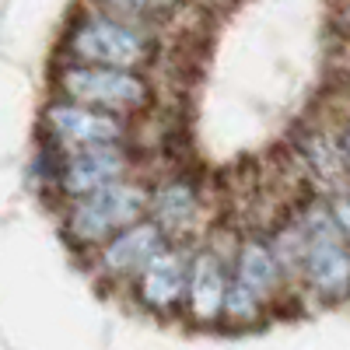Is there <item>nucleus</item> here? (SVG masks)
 Masks as SVG:
<instances>
[{
    "mask_svg": "<svg viewBox=\"0 0 350 350\" xmlns=\"http://www.w3.org/2000/svg\"><path fill=\"white\" fill-rule=\"evenodd\" d=\"M235 277L245 287H252L259 298H270L277 291V284H280V262H277L273 249L267 242H259V239L242 242L239 259H235Z\"/></svg>",
    "mask_w": 350,
    "mask_h": 350,
    "instance_id": "nucleus-11",
    "label": "nucleus"
},
{
    "mask_svg": "<svg viewBox=\"0 0 350 350\" xmlns=\"http://www.w3.org/2000/svg\"><path fill=\"white\" fill-rule=\"evenodd\" d=\"M46 130L60 148H95V144H120L126 137V123L120 112H105L74 98H56L46 105Z\"/></svg>",
    "mask_w": 350,
    "mask_h": 350,
    "instance_id": "nucleus-5",
    "label": "nucleus"
},
{
    "mask_svg": "<svg viewBox=\"0 0 350 350\" xmlns=\"http://www.w3.org/2000/svg\"><path fill=\"white\" fill-rule=\"evenodd\" d=\"M301 235H305L301 270L308 284L329 301L343 298L350 291V249L333 221V211L308 207L301 217Z\"/></svg>",
    "mask_w": 350,
    "mask_h": 350,
    "instance_id": "nucleus-3",
    "label": "nucleus"
},
{
    "mask_svg": "<svg viewBox=\"0 0 350 350\" xmlns=\"http://www.w3.org/2000/svg\"><path fill=\"white\" fill-rule=\"evenodd\" d=\"M95 4H98L102 11H109V14H123V18H137V11H133V0H95Z\"/></svg>",
    "mask_w": 350,
    "mask_h": 350,
    "instance_id": "nucleus-15",
    "label": "nucleus"
},
{
    "mask_svg": "<svg viewBox=\"0 0 350 350\" xmlns=\"http://www.w3.org/2000/svg\"><path fill=\"white\" fill-rule=\"evenodd\" d=\"M148 200H151L148 189L140 183H126V179L109 183L95 193L74 196L67 207V235L81 245H102L120 228L148 214Z\"/></svg>",
    "mask_w": 350,
    "mask_h": 350,
    "instance_id": "nucleus-2",
    "label": "nucleus"
},
{
    "mask_svg": "<svg viewBox=\"0 0 350 350\" xmlns=\"http://www.w3.org/2000/svg\"><path fill=\"white\" fill-rule=\"evenodd\" d=\"M259 305H262V298L256 295L252 287H245L239 277H235V280H228L221 312L231 319V323H249V319H256V315H259Z\"/></svg>",
    "mask_w": 350,
    "mask_h": 350,
    "instance_id": "nucleus-12",
    "label": "nucleus"
},
{
    "mask_svg": "<svg viewBox=\"0 0 350 350\" xmlns=\"http://www.w3.org/2000/svg\"><path fill=\"white\" fill-rule=\"evenodd\" d=\"M148 211H151V221L172 239V235H183V231L193 228V221L200 214V196L186 179H172L151 193Z\"/></svg>",
    "mask_w": 350,
    "mask_h": 350,
    "instance_id": "nucleus-10",
    "label": "nucleus"
},
{
    "mask_svg": "<svg viewBox=\"0 0 350 350\" xmlns=\"http://www.w3.org/2000/svg\"><path fill=\"white\" fill-rule=\"evenodd\" d=\"M64 98L95 105L105 112H137L148 105L151 88L137 70L126 67H102V64H67L56 77Z\"/></svg>",
    "mask_w": 350,
    "mask_h": 350,
    "instance_id": "nucleus-4",
    "label": "nucleus"
},
{
    "mask_svg": "<svg viewBox=\"0 0 350 350\" xmlns=\"http://www.w3.org/2000/svg\"><path fill=\"white\" fill-rule=\"evenodd\" d=\"M179 0H133V11H137V18H154V14H165V11H172Z\"/></svg>",
    "mask_w": 350,
    "mask_h": 350,
    "instance_id": "nucleus-14",
    "label": "nucleus"
},
{
    "mask_svg": "<svg viewBox=\"0 0 350 350\" xmlns=\"http://www.w3.org/2000/svg\"><path fill=\"white\" fill-rule=\"evenodd\" d=\"M224 287H228V273L224 262L217 259V252L200 249L189 259V273H186V301L196 323H214L224 305Z\"/></svg>",
    "mask_w": 350,
    "mask_h": 350,
    "instance_id": "nucleus-9",
    "label": "nucleus"
},
{
    "mask_svg": "<svg viewBox=\"0 0 350 350\" xmlns=\"http://www.w3.org/2000/svg\"><path fill=\"white\" fill-rule=\"evenodd\" d=\"M126 168H130V158L120 144H95V148H74L64 165H60V183L64 196L74 200V196H84V193H95L109 183H120L126 179Z\"/></svg>",
    "mask_w": 350,
    "mask_h": 350,
    "instance_id": "nucleus-6",
    "label": "nucleus"
},
{
    "mask_svg": "<svg viewBox=\"0 0 350 350\" xmlns=\"http://www.w3.org/2000/svg\"><path fill=\"white\" fill-rule=\"evenodd\" d=\"M329 211H333V221H336L340 235H343V242H347V249H350V196H336Z\"/></svg>",
    "mask_w": 350,
    "mask_h": 350,
    "instance_id": "nucleus-13",
    "label": "nucleus"
},
{
    "mask_svg": "<svg viewBox=\"0 0 350 350\" xmlns=\"http://www.w3.org/2000/svg\"><path fill=\"white\" fill-rule=\"evenodd\" d=\"M64 53L74 64H102V67L137 70L140 64H148L151 42L130 18L109 14V11H92V14H81L70 25Z\"/></svg>",
    "mask_w": 350,
    "mask_h": 350,
    "instance_id": "nucleus-1",
    "label": "nucleus"
},
{
    "mask_svg": "<svg viewBox=\"0 0 350 350\" xmlns=\"http://www.w3.org/2000/svg\"><path fill=\"white\" fill-rule=\"evenodd\" d=\"M168 242V235L154 224V221H133L126 228H120L112 239L102 242V252H98V270L102 277L109 280H123V277H133L144 270L148 262L161 245Z\"/></svg>",
    "mask_w": 350,
    "mask_h": 350,
    "instance_id": "nucleus-8",
    "label": "nucleus"
},
{
    "mask_svg": "<svg viewBox=\"0 0 350 350\" xmlns=\"http://www.w3.org/2000/svg\"><path fill=\"white\" fill-rule=\"evenodd\" d=\"M186 273H189V256L183 245L165 242L137 273V298L144 308H151L158 315L175 312L186 298Z\"/></svg>",
    "mask_w": 350,
    "mask_h": 350,
    "instance_id": "nucleus-7",
    "label": "nucleus"
},
{
    "mask_svg": "<svg viewBox=\"0 0 350 350\" xmlns=\"http://www.w3.org/2000/svg\"><path fill=\"white\" fill-rule=\"evenodd\" d=\"M340 148H343V154H347V161H350V130L343 133V144H340Z\"/></svg>",
    "mask_w": 350,
    "mask_h": 350,
    "instance_id": "nucleus-16",
    "label": "nucleus"
}]
</instances>
